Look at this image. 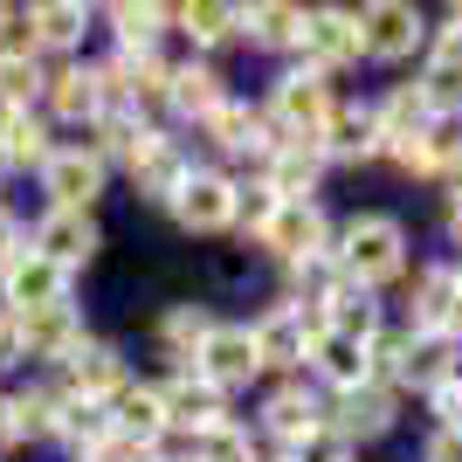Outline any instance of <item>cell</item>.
I'll return each mask as SVG.
<instances>
[{"instance_id":"ab89813d","label":"cell","mask_w":462,"mask_h":462,"mask_svg":"<svg viewBox=\"0 0 462 462\" xmlns=\"http://www.w3.org/2000/svg\"><path fill=\"white\" fill-rule=\"evenodd\" d=\"M414 152H421V166H428V187H435V173H442L448 159L462 152V111H435V117H428V132L414 138Z\"/></svg>"},{"instance_id":"d6a6232c","label":"cell","mask_w":462,"mask_h":462,"mask_svg":"<svg viewBox=\"0 0 462 462\" xmlns=\"http://www.w3.org/2000/svg\"><path fill=\"white\" fill-rule=\"evenodd\" d=\"M366 104H373V132H380V145H407V138H421V132H428V117H435V104H428V97L414 90L407 77L380 83Z\"/></svg>"},{"instance_id":"bcb514c9","label":"cell","mask_w":462,"mask_h":462,"mask_svg":"<svg viewBox=\"0 0 462 462\" xmlns=\"http://www.w3.org/2000/svg\"><path fill=\"white\" fill-rule=\"evenodd\" d=\"M21 249H28V221L0 200V263H7V255H21Z\"/></svg>"},{"instance_id":"8fae6325","label":"cell","mask_w":462,"mask_h":462,"mask_svg":"<svg viewBox=\"0 0 462 462\" xmlns=\"http://www.w3.org/2000/svg\"><path fill=\"white\" fill-rule=\"evenodd\" d=\"M401 414H407V401L393 393V386H380V380H359V386H346V393L325 401V428L352 448V456L380 448L386 435L401 428Z\"/></svg>"},{"instance_id":"7402d4cb","label":"cell","mask_w":462,"mask_h":462,"mask_svg":"<svg viewBox=\"0 0 462 462\" xmlns=\"http://www.w3.org/2000/svg\"><path fill=\"white\" fill-rule=\"evenodd\" d=\"M132 373H138L132 352L117 346L111 331H90V338H83V346L56 366V380H62V393H77V401H111V393L132 380Z\"/></svg>"},{"instance_id":"60d3db41","label":"cell","mask_w":462,"mask_h":462,"mask_svg":"<svg viewBox=\"0 0 462 462\" xmlns=\"http://www.w3.org/2000/svg\"><path fill=\"white\" fill-rule=\"evenodd\" d=\"M270 214H276V193L263 187V180H242V193H235V242L249 249V242H255V228H263Z\"/></svg>"},{"instance_id":"9a60e30c","label":"cell","mask_w":462,"mask_h":462,"mask_svg":"<svg viewBox=\"0 0 462 462\" xmlns=\"http://www.w3.org/2000/svg\"><path fill=\"white\" fill-rule=\"evenodd\" d=\"M104 104H111V90H104L97 56H77V62H49V83H42V104H35V111L56 125V138H62V132L77 138L83 125L104 111Z\"/></svg>"},{"instance_id":"cb8c5ba5","label":"cell","mask_w":462,"mask_h":462,"mask_svg":"<svg viewBox=\"0 0 462 462\" xmlns=\"http://www.w3.org/2000/svg\"><path fill=\"white\" fill-rule=\"evenodd\" d=\"M318 152H325L331 173H366L373 159H380V132H373L366 97H338V111H331L325 132H318Z\"/></svg>"},{"instance_id":"7a4b0ae2","label":"cell","mask_w":462,"mask_h":462,"mask_svg":"<svg viewBox=\"0 0 462 462\" xmlns=\"http://www.w3.org/2000/svg\"><path fill=\"white\" fill-rule=\"evenodd\" d=\"M338 83L318 77V69H304V62H276L270 83H263V97H255V111L270 117L276 138H318L325 132V117L338 111Z\"/></svg>"},{"instance_id":"277c9868","label":"cell","mask_w":462,"mask_h":462,"mask_svg":"<svg viewBox=\"0 0 462 462\" xmlns=\"http://www.w3.org/2000/svg\"><path fill=\"white\" fill-rule=\"evenodd\" d=\"M331 228H338V214H331L325 200H276V214L255 228L249 249L283 276V270H304V263L331 255Z\"/></svg>"},{"instance_id":"ba28073f","label":"cell","mask_w":462,"mask_h":462,"mask_svg":"<svg viewBox=\"0 0 462 462\" xmlns=\"http://www.w3.org/2000/svg\"><path fill=\"white\" fill-rule=\"evenodd\" d=\"M235 193H242V173H221V166H193L187 187L166 200V221H173L187 242H221L235 235Z\"/></svg>"},{"instance_id":"ee69618b","label":"cell","mask_w":462,"mask_h":462,"mask_svg":"<svg viewBox=\"0 0 462 462\" xmlns=\"http://www.w3.org/2000/svg\"><path fill=\"white\" fill-rule=\"evenodd\" d=\"M414 462H462V435H456V428H421Z\"/></svg>"},{"instance_id":"6f0895ef","label":"cell","mask_w":462,"mask_h":462,"mask_svg":"<svg viewBox=\"0 0 462 462\" xmlns=\"http://www.w3.org/2000/svg\"><path fill=\"white\" fill-rule=\"evenodd\" d=\"M0 187H7V166H0Z\"/></svg>"},{"instance_id":"8992f818","label":"cell","mask_w":462,"mask_h":462,"mask_svg":"<svg viewBox=\"0 0 462 462\" xmlns=\"http://www.w3.org/2000/svg\"><path fill=\"white\" fill-rule=\"evenodd\" d=\"M242 325H249V346H255V359H263V380H290V373H304V352H310V338L325 331V310L270 297V304L255 310V318H242Z\"/></svg>"},{"instance_id":"5bb4252c","label":"cell","mask_w":462,"mask_h":462,"mask_svg":"<svg viewBox=\"0 0 462 462\" xmlns=\"http://www.w3.org/2000/svg\"><path fill=\"white\" fill-rule=\"evenodd\" d=\"M235 97L228 69L208 56H173V77H166V104H159V125L166 132H200L221 104Z\"/></svg>"},{"instance_id":"11a10c76","label":"cell","mask_w":462,"mask_h":462,"mask_svg":"<svg viewBox=\"0 0 462 462\" xmlns=\"http://www.w3.org/2000/svg\"><path fill=\"white\" fill-rule=\"evenodd\" d=\"M456 283H462V255H456Z\"/></svg>"},{"instance_id":"e0dca14e","label":"cell","mask_w":462,"mask_h":462,"mask_svg":"<svg viewBox=\"0 0 462 462\" xmlns=\"http://www.w3.org/2000/svg\"><path fill=\"white\" fill-rule=\"evenodd\" d=\"M193 373H200L221 401H249L255 386H263V359H255V346H249V325H242V318H214Z\"/></svg>"},{"instance_id":"f907efd6","label":"cell","mask_w":462,"mask_h":462,"mask_svg":"<svg viewBox=\"0 0 462 462\" xmlns=\"http://www.w3.org/2000/svg\"><path fill=\"white\" fill-rule=\"evenodd\" d=\"M14 414H7V386H0V462H7V456H14Z\"/></svg>"},{"instance_id":"680465c9","label":"cell","mask_w":462,"mask_h":462,"mask_svg":"<svg viewBox=\"0 0 462 462\" xmlns=\"http://www.w3.org/2000/svg\"><path fill=\"white\" fill-rule=\"evenodd\" d=\"M352 462H366V456H352Z\"/></svg>"},{"instance_id":"52a82bcc","label":"cell","mask_w":462,"mask_h":462,"mask_svg":"<svg viewBox=\"0 0 462 462\" xmlns=\"http://www.w3.org/2000/svg\"><path fill=\"white\" fill-rule=\"evenodd\" d=\"M200 166V152H193V138L187 132H166L159 125L145 145H138L125 166H117V180L132 187V200L138 208H152V214H166V200H173L180 187H187V173Z\"/></svg>"},{"instance_id":"ac0fdd59","label":"cell","mask_w":462,"mask_h":462,"mask_svg":"<svg viewBox=\"0 0 462 462\" xmlns=\"http://www.w3.org/2000/svg\"><path fill=\"white\" fill-rule=\"evenodd\" d=\"M28 249L49 255L62 276H83L104 255V214H69V208H42L28 221Z\"/></svg>"},{"instance_id":"f6af8a7d","label":"cell","mask_w":462,"mask_h":462,"mask_svg":"<svg viewBox=\"0 0 462 462\" xmlns=\"http://www.w3.org/2000/svg\"><path fill=\"white\" fill-rule=\"evenodd\" d=\"M14 373H28V359H21V325H14V310H0V386L14 380Z\"/></svg>"},{"instance_id":"d6986e66","label":"cell","mask_w":462,"mask_h":462,"mask_svg":"<svg viewBox=\"0 0 462 462\" xmlns=\"http://www.w3.org/2000/svg\"><path fill=\"white\" fill-rule=\"evenodd\" d=\"M90 28H97L90 0H28V7H21V42H28L42 62H77Z\"/></svg>"},{"instance_id":"9c48e42d","label":"cell","mask_w":462,"mask_h":462,"mask_svg":"<svg viewBox=\"0 0 462 462\" xmlns=\"http://www.w3.org/2000/svg\"><path fill=\"white\" fill-rule=\"evenodd\" d=\"M304 69H318V77L346 83L352 69H366V49H359V7H346V0H325V7H304V42H297V56Z\"/></svg>"},{"instance_id":"30bf717a","label":"cell","mask_w":462,"mask_h":462,"mask_svg":"<svg viewBox=\"0 0 462 462\" xmlns=\"http://www.w3.org/2000/svg\"><path fill=\"white\" fill-rule=\"evenodd\" d=\"M428 7L421 0H366L359 7V49H366L373 69H407V62L428 49Z\"/></svg>"},{"instance_id":"d590c367","label":"cell","mask_w":462,"mask_h":462,"mask_svg":"<svg viewBox=\"0 0 462 462\" xmlns=\"http://www.w3.org/2000/svg\"><path fill=\"white\" fill-rule=\"evenodd\" d=\"M386 325H393L386 297H373V290H359V283H338L325 297V331H338V338H352V346H373Z\"/></svg>"},{"instance_id":"3957f363","label":"cell","mask_w":462,"mask_h":462,"mask_svg":"<svg viewBox=\"0 0 462 462\" xmlns=\"http://www.w3.org/2000/svg\"><path fill=\"white\" fill-rule=\"evenodd\" d=\"M187 138H193V152L208 159V166H221V173H255V166L283 145V138L270 132V117L255 111V97H242V90H235L200 132H187Z\"/></svg>"},{"instance_id":"f5cc1de1","label":"cell","mask_w":462,"mask_h":462,"mask_svg":"<svg viewBox=\"0 0 462 462\" xmlns=\"http://www.w3.org/2000/svg\"><path fill=\"white\" fill-rule=\"evenodd\" d=\"M435 21H442V28H462V0H448V7H442Z\"/></svg>"},{"instance_id":"681fc988","label":"cell","mask_w":462,"mask_h":462,"mask_svg":"<svg viewBox=\"0 0 462 462\" xmlns=\"http://www.w3.org/2000/svg\"><path fill=\"white\" fill-rule=\"evenodd\" d=\"M0 49H28L21 42V7H7V0H0Z\"/></svg>"},{"instance_id":"f546056e","label":"cell","mask_w":462,"mask_h":462,"mask_svg":"<svg viewBox=\"0 0 462 462\" xmlns=\"http://www.w3.org/2000/svg\"><path fill=\"white\" fill-rule=\"evenodd\" d=\"M159 401H166V428H173V442H187V435H200V428L228 421L235 401H221L200 373H159Z\"/></svg>"},{"instance_id":"9f6ffc18","label":"cell","mask_w":462,"mask_h":462,"mask_svg":"<svg viewBox=\"0 0 462 462\" xmlns=\"http://www.w3.org/2000/svg\"><path fill=\"white\" fill-rule=\"evenodd\" d=\"M263 462H290V456H263Z\"/></svg>"},{"instance_id":"2e32d148","label":"cell","mask_w":462,"mask_h":462,"mask_svg":"<svg viewBox=\"0 0 462 462\" xmlns=\"http://www.w3.org/2000/svg\"><path fill=\"white\" fill-rule=\"evenodd\" d=\"M21 359H28V373H56L69 352L90 338V310H83V297H62V304H42V310H21Z\"/></svg>"},{"instance_id":"7dc6e473","label":"cell","mask_w":462,"mask_h":462,"mask_svg":"<svg viewBox=\"0 0 462 462\" xmlns=\"http://www.w3.org/2000/svg\"><path fill=\"white\" fill-rule=\"evenodd\" d=\"M442 242L462 255V193H442Z\"/></svg>"},{"instance_id":"db71d44e","label":"cell","mask_w":462,"mask_h":462,"mask_svg":"<svg viewBox=\"0 0 462 462\" xmlns=\"http://www.w3.org/2000/svg\"><path fill=\"white\" fill-rule=\"evenodd\" d=\"M138 462H180V456H173V448H159V456H138Z\"/></svg>"},{"instance_id":"83f0119b","label":"cell","mask_w":462,"mask_h":462,"mask_svg":"<svg viewBox=\"0 0 462 462\" xmlns=\"http://www.w3.org/2000/svg\"><path fill=\"white\" fill-rule=\"evenodd\" d=\"M62 401H69V393H62L56 373H21V380H7V414H14V442H21V448H49Z\"/></svg>"},{"instance_id":"484cf974","label":"cell","mask_w":462,"mask_h":462,"mask_svg":"<svg viewBox=\"0 0 462 462\" xmlns=\"http://www.w3.org/2000/svg\"><path fill=\"white\" fill-rule=\"evenodd\" d=\"M221 310L200 304V297H180V304H159L152 318V359H166V373H193L200 346H208V331Z\"/></svg>"},{"instance_id":"5b68a950","label":"cell","mask_w":462,"mask_h":462,"mask_svg":"<svg viewBox=\"0 0 462 462\" xmlns=\"http://www.w3.org/2000/svg\"><path fill=\"white\" fill-rule=\"evenodd\" d=\"M249 428H255V442L270 448V456H290L304 435L325 428V393H318L304 373H290V380H263V386H255Z\"/></svg>"},{"instance_id":"b9f144b4","label":"cell","mask_w":462,"mask_h":462,"mask_svg":"<svg viewBox=\"0 0 462 462\" xmlns=\"http://www.w3.org/2000/svg\"><path fill=\"white\" fill-rule=\"evenodd\" d=\"M421 407H428V428H456V435H462V373H456V380H442Z\"/></svg>"},{"instance_id":"74e56055","label":"cell","mask_w":462,"mask_h":462,"mask_svg":"<svg viewBox=\"0 0 462 462\" xmlns=\"http://www.w3.org/2000/svg\"><path fill=\"white\" fill-rule=\"evenodd\" d=\"M117 428H111V401H62V414H56V435H49V448H62V462H77V456H90L97 442H111Z\"/></svg>"},{"instance_id":"4dcf8cb0","label":"cell","mask_w":462,"mask_h":462,"mask_svg":"<svg viewBox=\"0 0 462 462\" xmlns=\"http://www.w3.org/2000/svg\"><path fill=\"white\" fill-rule=\"evenodd\" d=\"M152 132H159V125H152V117H138L132 104H104V111H97L90 125L77 132V145H83V152H97V159L117 173V166H125V159H132Z\"/></svg>"},{"instance_id":"44dd1931","label":"cell","mask_w":462,"mask_h":462,"mask_svg":"<svg viewBox=\"0 0 462 462\" xmlns=\"http://www.w3.org/2000/svg\"><path fill=\"white\" fill-rule=\"evenodd\" d=\"M304 42V0H235V49L290 62Z\"/></svg>"},{"instance_id":"ffe728a7","label":"cell","mask_w":462,"mask_h":462,"mask_svg":"<svg viewBox=\"0 0 462 462\" xmlns=\"http://www.w3.org/2000/svg\"><path fill=\"white\" fill-rule=\"evenodd\" d=\"M111 428H117V442H132L138 456H159V448H173L166 401H159V373H132V380L111 393Z\"/></svg>"},{"instance_id":"d4e9b609","label":"cell","mask_w":462,"mask_h":462,"mask_svg":"<svg viewBox=\"0 0 462 462\" xmlns=\"http://www.w3.org/2000/svg\"><path fill=\"white\" fill-rule=\"evenodd\" d=\"M242 180H263L276 200H325L331 166H325V152H318V138H283V145H276L255 173H242Z\"/></svg>"},{"instance_id":"f35d334b","label":"cell","mask_w":462,"mask_h":462,"mask_svg":"<svg viewBox=\"0 0 462 462\" xmlns=\"http://www.w3.org/2000/svg\"><path fill=\"white\" fill-rule=\"evenodd\" d=\"M42 83H49V62L35 49H0V111H35Z\"/></svg>"},{"instance_id":"4316f807","label":"cell","mask_w":462,"mask_h":462,"mask_svg":"<svg viewBox=\"0 0 462 462\" xmlns=\"http://www.w3.org/2000/svg\"><path fill=\"white\" fill-rule=\"evenodd\" d=\"M62 297H77V276H62L49 255L21 249L0 263V310H42V304H62Z\"/></svg>"},{"instance_id":"f1b7e54d","label":"cell","mask_w":462,"mask_h":462,"mask_svg":"<svg viewBox=\"0 0 462 462\" xmlns=\"http://www.w3.org/2000/svg\"><path fill=\"white\" fill-rule=\"evenodd\" d=\"M414 90L435 104V111H462V28H428V49L414 56Z\"/></svg>"},{"instance_id":"1f68e13d","label":"cell","mask_w":462,"mask_h":462,"mask_svg":"<svg viewBox=\"0 0 462 462\" xmlns=\"http://www.w3.org/2000/svg\"><path fill=\"white\" fill-rule=\"evenodd\" d=\"M173 42H187V56L221 62V49H235V0H173Z\"/></svg>"},{"instance_id":"836d02e7","label":"cell","mask_w":462,"mask_h":462,"mask_svg":"<svg viewBox=\"0 0 462 462\" xmlns=\"http://www.w3.org/2000/svg\"><path fill=\"white\" fill-rule=\"evenodd\" d=\"M62 138L56 125L42 111H0V166H7V180L14 173H42V159L56 152Z\"/></svg>"},{"instance_id":"8d00e7d4","label":"cell","mask_w":462,"mask_h":462,"mask_svg":"<svg viewBox=\"0 0 462 462\" xmlns=\"http://www.w3.org/2000/svg\"><path fill=\"white\" fill-rule=\"evenodd\" d=\"M180 462H263L270 448L255 442V428L242 421V414H228V421L200 428V435H187V442H173Z\"/></svg>"},{"instance_id":"7c38bea8","label":"cell","mask_w":462,"mask_h":462,"mask_svg":"<svg viewBox=\"0 0 462 462\" xmlns=\"http://www.w3.org/2000/svg\"><path fill=\"white\" fill-rule=\"evenodd\" d=\"M462 283H456V255H414V270L393 290V325L401 331H448V310H456Z\"/></svg>"},{"instance_id":"c3c4849f","label":"cell","mask_w":462,"mask_h":462,"mask_svg":"<svg viewBox=\"0 0 462 462\" xmlns=\"http://www.w3.org/2000/svg\"><path fill=\"white\" fill-rule=\"evenodd\" d=\"M77 462H138V448H132V442H117V435H111V442H97L90 456H77Z\"/></svg>"},{"instance_id":"e575fe53","label":"cell","mask_w":462,"mask_h":462,"mask_svg":"<svg viewBox=\"0 0 462 462\" xmlns=\"http://www.w3.org/2000/svg\"><path fill=\"white\" fill-rule=\"evenodd\" d=\"M304 380L318 386V393H346V386L366 380V346H352V338H338V331H318L304 352Z\"/></svg>"},{"instance_id":"4fadbf2b","label":"cell","mask_w":462,"mask_h":462,"mask_svg":"<svg viewBox=\"0 0 462 462\" xmlns=\"http://www.w3.org/2000/svg\"><path fill=\"white\" fill-rule=\"evenodd\" d=\"M111 166L97 152H83L77 138H62L56 152L42 159V173H35V193H42V208H69V214H97L104 208V193H111Z\"/></svg>"},{"instance_id":"603a6c76","label":"cell","mask_w":462,"mask_h":462,"mask_svg":"<svg viewBox=\"0 0 462 462\" xmlns=\"http://www.w3.org/2000/svg\"><path fill=\"white\" fill-rule=\"evenodd\" d=\"M97 28L111 35L117 56H159L173 49V0H111L97 7Z\"/></svg>"},{"instance_id":"6da1fadb","label":"cell","mask_w":462,"mask_h":462,"mask_svg":"<svg viewBox=\"0 0 462 462\" xmlns=\"http://www.w3.org/2000/svg\"><path fill=\"white\" fill-rule=\"evenodd\" d=\"M331 263L338 276L373 297L386 290H401V276L414 270V228H407V214L393 208H352L338 228H331Z\"/></svg>"},{"instance_id":"816d5d0a","label":"cell","mask_w":462,"mask_h":462,"mask_svg":"<svg viewBox=\"0 0 462 462\" xmlns=\"http://www.w3.org/2000/svg\"><path fill=\"white\" fill-rule=\"evenodd\" d=\"M435 187H442V193H462V152H456V159H448L442 173H435Z\"/></svg>"},{"instance_id":"7bdbcfd3","label":"cell","mask_w":462,"mask_h":462,"mask_svg":"<svg viewBox=\"0 0 462 462\" xmlns=\"http://www.w3.org/2000/svg\"><path fill=\"white\" fill-rule=\"evenodd\" d=\"M290 462H352V448L331 435V428H318V435H304V442L290 448Z\"/></svg>"}]
</instances>
